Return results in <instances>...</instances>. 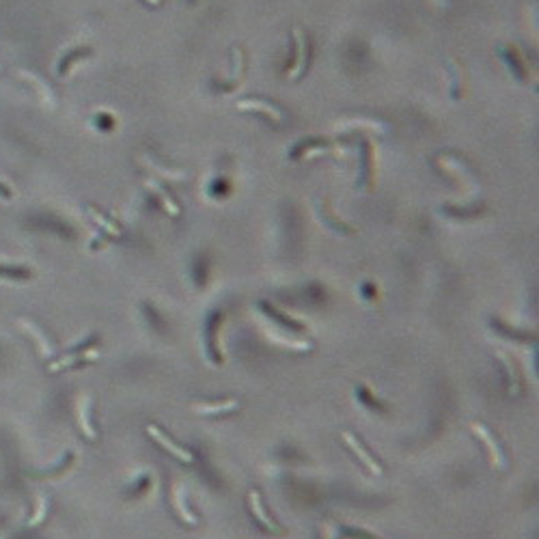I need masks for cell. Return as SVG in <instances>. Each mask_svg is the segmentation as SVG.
I'll return each instance as SVG.
<instances>
[{"label": "cell", "mask_w": 539, "mask_h": 539, "mask_svg": "<svg viewBox=\"0 0 539 539\" xmlns=\"http://www.w3.org/2000/svg\"><path fill=\"white\" fill-rule=\"evenodd\" d=\"M339 535H341V531H339L334 524H326L322 529V539H339Z\"/></svg>", "instance_id": "f546056e"}, {"label": "cell", "mask_w": 539, "mask_h": 539, "mask_svg": "<svg viewBox=\"0 0 539 539\" xmlns=\"http://www.w3.org/2000/svg\"><path fill=\"white\" fill-rule=\"evenodd\" d=\"M356 397H358V402L365 404V406H369L371 410H377V412H388L386 404H384V402H380V399H377V397H373V393H371V388H369L367 384H358V386H356Z\"/></svg>", "instance_id": "603a6c76"}, {"label": "cell", "mask_w": 539, "mask_h": 539, "mask_svg": "<svg viewBox=\"0 0 539 539\" xmlns=\"http://www.w3.org/2000/svg\"><path fill=\"white\" fill-rule=\"evenodd\" d=\"M19 326L26 330V334H31V336L35 339L37 345H39V352H42L44 358H50V356L56 354V348H54V343L48 339V332H44L35 322H31V319H19Z\"/></svg>", "instance_id": "4fadbf2b"}, {"label": "cell", "mask_w": 539, "mask_h": 539, "mask_svg": "<svg viewBox=\"0 0 539 539\" xmlns=\"http://www.w3.org/2000/svg\"><path fill=\"white\" fill-rule=\"evenodd\" d=\"M259 309H262V311H264L268 317H272L274 322H278V324H281L283 328H289V330H302V328H305L300 322H293L291 317H285L281 311H278L276 307H272L270 302H259Z\"/></svg>", "instance_id": "7402d4cb"}, {"label": "cell", "mask_w": 539, "mask_h": 539, "mask_svg": "<svg viewBox=\"0 0 539 539\" xmlns=\"http://www.w3.org/2000/svg\"><path fill=\"white\" fill-rule=\"evenodd\" d=\"M147 434L153 438V440L160 445V447H162L164 451H169L173 457H177V460L179 462H184V464H190L192 460H194V455L188 451V449H184L182 445H177L175 440H173V438L169 436V434H164L162 429H160L155 423H151V425H147Z\"/></svg>", "instance_id": "8992f818"}, {"label": "cell", "mask_w": 539, "mask_h": 539, "mask_svg": "<svg viewBox=\"0 0 539 539\" xmlns=\"http://www.w3.org/2000/svg\"><path fill=\"white\" fill-rule=\"evenodd\" d=\"M0 198H5V201H9V198H13V190H11L7 184H3V182H0Z\"/></svg>", "instance_id": "4dcf8cb0"}, {"label": "cell", "mask_w": 539, "mask_h": 539, "mask_svg": "<svg viewBox=\"0 0 539 539\" xmlns=\"http://www.w3.org/2000/svg\"><path fill=\"white\" fill-rule=\"evenodd\" d=\"M496 358L503 363L505 367V377H507V386H509V395H517L522 391V375L520 369H517V363L513 361L511 356L503 354V352H496Z\"/></svg>", "instance_id": "9a60e30c"}, {"label": "cell", "mask_w": 539, "mask_h": 539, "mask_svg": "<svg viewBox=\"0 0 539 539\" xmlns=\"http://www.w3.org/2000/svg\"><path fill=\"white\" fill-rule=\"evenodd\" d=\"M151 488V477L147 474V472H143L141 477H138V481L132 486V496H141V494H145L147 490Z\"/></svg>", "instance_id": "4316f807"}, {"label": "cell", "mask_w": 539, "mask_h": 539, "mask_svg": "<svg viewBox=\"0 0 539 539\" xmlns=\"http://www.w3.org/2000/svg\"><path fill=\"white\" fill-rule=\"evenodd\" d=\"M48 505H50V501L46 496H39V501H37V511H35V515L28 520V524L31 527H35V524H39L46 517V513H48Z\"/></svg>", "instance_id": "484cf974"}, {"label": "cell", "mask_w": 539, "mask_h": 539, "mask_svg": "<svg viewBox=\"0 0 539 539\" xmlns=\"http://www.w3.org/2000/svg\"><path fill=\"white\" fill-rule=\"evenodd\" d=\"M501 54L505 58V63H507L511 76L515 80H520V83H524V80L529 78V69H527V63H524V58L520 56V52H517L515 48H511V46H503Z\"/></svg>", "instance_id": "e0dca14e"}, {"label": "cell", "mask_w": 539, "mask_h": 539, "mask_svg": "<svg viewBox=\"0 0 539 539\" xmlns=\"http://www.w3.org/2000/svg\"><path fill=\"white\" fill-rule=\"evenodd\" d=\"M244 76H246V52H244L242 46H235L231 50V76H229V80H225L223 85H218V91L221 93L235 91L239 85H242Z\"/></svg>", "instance_id": "5b68a950"}, {"label": "cell", "mask_w": 539, "mask_h": 539, "mask_svg": "<svg viewBox=\"0 0 539 539\" xmlns=\"http://www.w3.org/2000/svg\"><path fill=\"white\" fill-rule=\"evenodd\" d=\"M85 209H87V214H89L91 221H93L97 227H102L108 235H121V227H119V223H114L112 218H108L102 209H97L95 205H87Z\"/></svg>", "instance_id": "ffe728a7"}, {"label": "cell", "mask_w": 539, "mask_h": 539, "mask_svg": "<svg viewBox=\"0 0 539 539\" xmlns=\"http://www.w3.org/2000/svg\"><path fill=\"white\" fill-rule=\"evenodd\" d=\"M188 3H190V5H194V3H198V0H188Z\"/></svg>", "instance_id": "836d02e7"}, {"label": "cell", "mask_w": 539, "mask_h": 539, "mask_svg": "<svg viewBox=\"0 0 539 539\" xmlns=\"http://www.w3.org/2000/svg\"><path fill=\"white\" fill-rule=\"evenodd\" d=\"M239 406L237 399H223V402H214V404H205V402H194L190 406V410L194 414H203V416H216V414H227L233 412Z\"/></svg>", "instance_id": "2e32d148"}, {"label": "cell", "mask_w": 539, "mask_h": 539, "mask_svg": "<svg viewBox=\"0 0 539 539\" xmlns=\"http://www.w3.org/2000/svg\"><path fill=\"white\" fill-rule=\"evenodd\" d=\"M223 319H225V313L223 311H214L207 315L205 319V348H207V358L214 363V365H223V352H221V341H218V330H221L223 326Z\"/></svg>", "instance_id": "3957f363"}, {"label": "cell", "mask_w": 539, "mask_h": 539, "mask_svg": "<svg viewBox=\"0 0 539 539\" xmlns=\"http://www.w3.org/2000/svg\"><path fill=\"white\" fill-rule=\"evenodd\" d=\"M317 216L322 218V223H324L326 227H330V229L336 231V233H341V235H352V233H354V229H352L350 225H345L341 218L334 216V212L330 209L328 201H319V203H317Z\"/></svg>", "instance_id": "ac0fdd59"}, {"label": "cell", "mask_w": 539, "mask_h": 539, "mask_svg": "<svg viewBox=\"0 0 539 539\" xmlns=\"http://www.w3.org/2000/svg\"><path fill=\"white\" fill-rule=\"evenodd\" d=\"M470 429H472V434L481 440L484 445H486V449H488V455H490V462H492V466L494 468H507V455H505V451H503V447L498 445V440H496V436L488 429V425H484V423H470Z\"/></svg>", "instance_id": "277c9868"}, {"label": "cell", "mask_w": 539, "mask_h": 539, "mask_svg": "<svg viewBox=\"0 0 539 539\" xmlns=\"http://www.w3.org/2000/svg\"><path fill=\"white\" fill-rule=\"evenodd\" d=\"M443 214L447 216H455V218H474L481 214V209H455V207H443Z\"/></svg>", "instance_id": "f1b7e54d"}, {"label": "cell", "mask_w": 539, "mask_h": 539, "mask_svg": "<svg viewBox=\"0 0 539 539\" xmlns=\"http://www.w3.org/2000/svg\"><path fill=\"white\" fill-rule=\"evenodd\" d=\"M363 296L367 298V300H373V298H375V293H373V285H363Z\"/></svg>", "instance_id": "1f68e13d"}, {"label": "cell", "mask_w": 539, "mask_h": 539, "mask_svg": "<svg viewBox=\"0 0 539 539\" xmlns=\"http://www.w3.org/2000/svg\"><path fill=\"white\" fill-rule=\"evenodd\" d=\"M141 3H145L147 7H160L162 5V0H141Z\"/></svg>", "instance_id": "d6a6232c"}, {"label": "cell", "mask_w": 539, "mask_h": 539, "mask_svg": "<svg viewBox=\"0 0 539 539\" xmlns=\"http://www.w3.org/2000/svg\"><path fill=\"white\" fill-rule=\"evenodd\" d=\"M375 179V162H373V153H371V145L369 141L361 143V177H358V184L361 188L369 190L373 186Z\"/></svg>", "instance_id": "7c38bea8"}, {"label": "cell", "mask_w": 539, "mask_h": 539, "mask_svg": "<svg viewBox=\"0 0 539 539\" xmlns=\"http://www.w3.org/2000/svg\"><path fill=\"white\" fill-rule=\"evenodd\" d=\"M74 451H67L65 453V457L61 460V464L58 466H54V468H50L48 472H28V474H33V477H56V474H63L69 466H71V462H74Z\"/></svg>", "instance_id": "d4e9b609"}, {"label": "cell", "mask_w": 539, "mask_h": 539, "mask_svg": "<svg viewBox=\"0 0 539 539\" xmlns=\"http://www.w3.org/2000/svg\"><path fill=\"white\" fill-rule=\"evenodd\" d=\"M343 535H348V537H352V539H380L377 535H373V533H367L365 529H352V527H343V529H339Z\"/></svg>", "instance_id": "83f0119b"}, {"label": "cell", "mask_w": 539, "mask_h": 539, "mask_svg": "<svg viewBox=\"0 0 539 539\" xmlns=\"http://www.w3.org/2000/svg\"><path fill=\"white\" fill-rule=\"evenodd\" d=\"M147 190L157 198L160 205L164 207L166 214H171L173 218H177L179 214H182V207H179V203L173 198V194L169 192V188H164L162 184H157L155 179H149V182H147Z\"/></svg>", "instance_id": "5bb4252c"}, {"label": "cell", "mask_w": 539, "mask_h": 539, "mask_svg": "<svg viewBox=\"0 0 539 539\" xmlns=\"http://www.w3.org/2000/svg\"><path fill=\"white\" fill-rule=\"evenodd\" d=\"M447 76H449V95L453 99L464 97V87H466V71L464 65L457 58H449L447 61Z\"/></svg>", "instance_id": "ba28073f"}, {"label": "cell", "mask_w": 539, "mask_h": 539, "mask_svg": "<svg viewBox=\"0 0 539 539\" xmlns=\"http://www.w3.org/2000/svg\"><path fill=\"white\" fill-rule=\"evenodd\" d=\"M91 410H93V402L89 395H83L78 399V425L83 429V434L87 436V440L95 443L97 440V429L91 418Z\"/></svg>", "instance_id": "30bf717a"}, {"label": "cell", "mask_w": 539, "mask_h": 539, "mask_svg": "<svg viewBox=\"0 0 539 539\" xmlns=\"http://www.w3.org/2000/svg\"><path fill=\"white\" fill-rule=\"evenodd\" d=\"M171 503H173L175 513L182 517L186 524H190V527H196V524H198V517H196V513L188 507L186 492L182 490V486H177V484L173 486V490H171Z\"/></svg>", "instance_id": "8fae6325"}, {"label": "cell", "mask_w": 539, "mask_h": 539, "mask_svg": "<svg viewBox=\"0 0 539 539\" xmlns=\"http://www.w3.org/2000/svg\"><path fill=\"white\" fill-rule=\"evenodd\" d=\"M341 436H343L345 445L352 449V453H354V455L358 457V460H361L367 468H369V472H373V474H382V472H384V470H382V466H380V462H377L375 457H373V455L363 447V443L358 440V438H356L352 431H343Z\"/></svg>", "instance_id": "9c48e42d"}, {"label": "cell", "mask_w": 539, "mask_h": 539, "mask_svg": "<svg viewBox=\"0 0 539 539\" xmlns=\"http://www.w3.org/2000/svg\"><path fill=\"white\" fill-rule=\"evenodd\" d=\"M0 276L11 278V281H28V278H33V270L24 268V266H5V264H0Z\"/></svg>", "instance_id": "cb8c5ba5"}, {"label": "cell", "mask_w": 539, "mask_h": 539, "mask_svg": "<svg viewBox=\"0 0 539 539\" xmlns=\"http://www.w3.org/2000/svg\"><path fill=\"white\" fill-rule=\"evenodd\" d=\"M291 48H293V56H291V67L287 71L289 80H300L307 76L309 65H311V39L307 33H302V28H293L291 33Z\"/></svg>", "instance_id": "6da1fadb"}, {"label": "cell", "mask_w": 539, "mask_h": 539, "mask_svg": "<svg viewBox=\"0 0 539 539\" xmlns=\"http://www.w3.org/2000/svg\"><path fill=\"white\" fill-rule=\"evenodd\" d=\"M248 507H250L253 515L259 520V524H262L266 531H270L272 535H278V537L287 535V531H285L281 524H278L274 517L268 515V511H266V507H264V503H262V494H259L257 490H250V492H248Z\"/></svg>", "instance_id": "52a82bcc"}, {"label": "cell", "mask_w": 539, "mask_h": 539, "mask_svg": "<svg viewBox=\"0 0 539 539\" xmlns=\"http://www.w3.org/2000/svg\"><path fill=\"white\" fill-rule=\"evenodd\" d=\"M89 56H93V48H89V46H83V48H74V50H69V52H65V56L58 61V76H67L71 69H74V65L76 63H80L83 58H89Z\"/></svg>", "instance_id": "d6986e66"}, {"label": "cell", "mask_w": 539, "mask_h": 539, "mask_svg": "<svg viewBox=\"0 0 539 539\" xmlns=\"http://www.w3.org/2000/svg\"><path fill=\"white\" fill-rule=\"evenodd\" d=\"M235 106H237L239 110L262 114L264 119H268V121H276V123H283V121H285V110L278 106L274 99H266V97H244V99H239Z\"/></svg>", "instance_id": "7a4b0ae2"}, {"label": "cell", "mask_w": 539, "mask_h": 539, "mask_svg": "<svg viewBox=\"0 0 539 539\" xmlns=\"http://www.w3.org/2000/svg\"><path fill=\"white\" fill-rule=\"evenodd\" d=\"M143 162L151 169V171H157L162 177H169V179H184V177H188V173L184 171V169H179V166H166L164 162H160L157 157H149V155H145L143 157Z\"/></svg>", "instance_id": "44dd1931"}]
</instances>
